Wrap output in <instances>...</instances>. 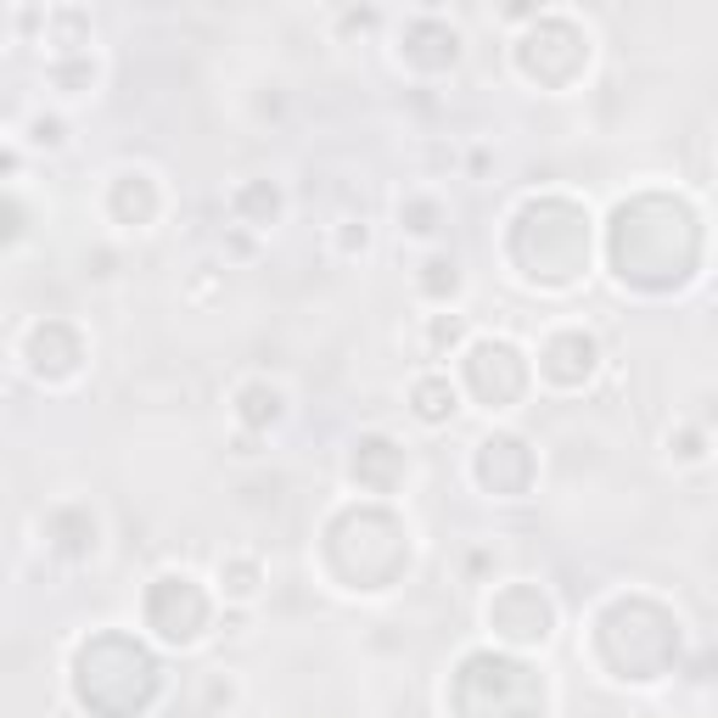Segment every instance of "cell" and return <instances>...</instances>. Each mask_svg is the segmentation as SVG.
I'll use <instances>...</instances> for the list:
<instances>
[{
  "mask_svg": "<svg viewBox=\"0 0 718 718\" xmlns=\"http://www.w3.org/2000/svg\"><path fill=\"white\" fill-rule=\"evenodd\" d=\"M466 376H471L477 398H483L489 410H494V382H500V405H511V398L523 393V382H528L523 354H516L511 343H477V348L466 354Z\"/></svg>",
  "mask_w": 718,
  "mask_h": 718,
  "instance_id": "cell-1",
  "label": "cell"
},
{
  "mask_svg": "<svg viewBox=\"0 0 718 718\" xmlns=\"http://www.w3.org/2000/svg\"><path fill=\"white\" fill-rule=\"evenodd\" d=\"M589 371H595V337H584V332L550 337V348H545V376H550L555 387H578Z\"/></svg>",
  "mask_w": 718,
  "mask_h": 718,
  "instance_id": "cell-2",
  "label": "cell"
},
{
  "mask_svg": "<svg viewBox=\"0 0 718 718\" xmlns=\"http://www.w3.org/2000/svg\"><path fill=\"white\" fill-rule=\"evenodd\" d=\"M282 416H287V393L282 387H270V382H248L242 387V421L248 427H270Z\"/></svg>",
  "mask_w": 718,
  "mask_h": 718,
  "instance_id": "cell-3",
  "label": "cell"
},
{
  "mask_svg": "<svg viewBox=\"0 0 718 718\" xmlns=\"http://www.w3.org/2000/svg\"><path fill=\"white\" fill-rule=\"evenodd\" d=\"M416 416H421V421H450V416H455V387H450V376H421V382H416Z\"/></svg>",
  "mask_w": 718,
  "mask_h": 718,
  "instance_id": "cell-4",
  "label": "cell"
},
{
  "mask_svg": "<svg viewBox=\"0 0 718 718\" xmlns=\"http://www.w3.org/2000/svg\"><path fill=\"white\" fill-rule=\"evenodd\" d=\"M427 270H432V275H421V287H427L432 298H450V292L460 287V275H455V259H427Z\"/></svg>",
  "mask_w": 718,
  "mask_h": 718,
  "instance_id": "cell-5",
  "label": "cell"
},
{
  "mask_svg": "<svg viewBox=\"0 0 718 718\" xmlns=\"http://www.w3.org/2000/svg\"><path fill=\"white\" fill-rule=\"evenodd\" d=\"M17 219H23L17 203H12V196H0V242H17V230H23Z\"/></svg>",
  "mask_w": 718,
  "mask_h": 718,
  "instance_id": "cell-6",
  "label": "cell"
},
{
  "mask_svg": "<svg viewBox=\"0 0 718 718\" xmlns=\"http://www.w3.org/2000/svg\"><path fill=\"white\" fill-rule=\"evenodd\" d=\"M34 141L39 146H62V124L57 118H34Z\"/></svg>",
  "mask_w": 718,
  "mask_h": 718,
  "instance_id": "cell-7",
  "label": "cell"
}]
</instances>
